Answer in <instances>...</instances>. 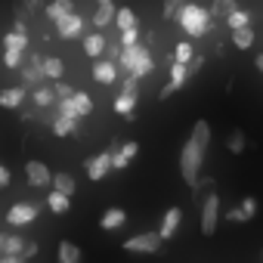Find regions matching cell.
Listing matches in <instances>:
<instances>
[{
    "label": "cell",
    "mask_w": 263,
    "mask_h": 263,
    "mask_svg": "<svg viewBox=\"0 0 263 263\" xmlns=\"http://www.w3.org/2000/svg\"><path fill=\"white\" fill-rule=\"evenodd\" d=\"M208 143H211V124L208 121H195L192 137H189V143L180 152V174H183L186 186H192V189H198V183H201L198 171H201V158H204Z\"/></svg>",
    "instance_id": "1"
},
{
    "label": "cell",
    "mask_w": 263,
    "mask_h": 263,
    "mask_svg": "<svg viewBox=\"0 0 263 263\" xmlns=\"http://www.w3.org/2000/svg\"><path fill=\"white\" fill-rule=\"evenodd\" d=\"M208 16H211V13H204L201 7L189 4V7L183 10V16H180V25H183V31H186L189 37H201V34L211 31V19H208Z\"/></svg>",
    "instance_id": "2"
},
{
    "label": "cell",
    "mask_w": 263,
    "mask_h": 263,
    "mask_svg": "<svg viewBox=\"0 0 263 263\" xmlns=\"http://www.w3.org/2000/svg\"><path fill=\"white\" fill-rule=\"evenodd\" d=\"M217 223H220V195H204L201 201V232L204 235H214L217 232Z\"/></svg>",
    "instance_id": "3"
},
{
    "label": "cell",
    "mask_w": 263,
    "mask_h": 263,
    "mask_svg": "<svg viewBox=\"0 0 263 263\" xmlns=\"http://www.w3.org/2000/svg\"><path fill=\"white\" fill-rule=\"evenodd\" d=\"M161 235L158 232H143V235H134V238H127L124 241V251H130V254H155V251H161Z\"/></svg>",
    "instance_id": "4"
},
{
    "label": "cell",
    "mask_w": 263,
    "mask_h": 263,
    "mask_svg": "<svg viewBox=\"0 0 263 263\" xmlns=\"http://www.w3.org/2000/svg\"><path fill=\"white\" fill-rule=\"evenodd\" d=\"M111 167H115V152H102V155H96V158L87 161V177L90 180H102Z\"/></svg>",
    "instance_id": "5"
},
{
    "label": "cell",
    "mask_w": 263,
    "mask_h": 263,
    "mask_svg": "<svg viewBox=\"0 0 263 263\" xmlns=\"http://www.w3.org/2000/svg\"><path fill=\"white\" fill-rule=\"evenodd\" d=\"M34 217H37V204H25V201H22V204H13V208H10L7 223H10V226H28Z\"/></svg>",
    "instance_id": "6"
},
{
    "label": "cell",
    "mask_w": 263,
    "mask_h": 263,
    "mask_svg": "<svg viewBox=\"0 0 263 263\" xmlns=\"http://www.w3.org/2000/svg\"><path fill=\"white\" fill-rule=\"evenodd\" d=\"M25 177H28V183H31V186H37V189L53 183L50 167H47V164H41V161H28V164H25Z\"/></svg>",
    "instance_id": "7"
},
{
    "label": "cell",
    "mask_w": 263,
    "mask_h": 263,
    "mask_svg": "<svg viewBox=\"0 0 263 263\" xmlns=\"http://www.w3.org/2000/svg\"><path fill=\"white\" fill-rule=\"evenodd\" d=\"M186 78H189V65H171V81L161 87V99H167L174 90H180L186 84Z\"/></svg>",
    "instance_id": "8"
},
{
    "label": "cell",
    "mask_w": 263,
    "mask_h": 263,
    "mask_svg": "<svg viewBox=\"0 0 263 263\" xmlns=\"http://www.w3.org/2000/svg\"><path fill=\"white\" fill-rule=\"evenodd\" d=\"M115 19H118L115 4H111V0H99V7H96V13H93V25H96V28H105V25H111Z\"/></svg>",
    "instance_id": "9"
},
{
    "label": "cell",
    "mask_w": 263,
    "mask_h": 263,
    "mask_svg": "<svg viewBox=\"0 0 263 263\" xmlns=\"http://www.w3.org/2000/svg\"><path fill=\"white\" fill-rule=\"evenodd\" d=\"M149 56V50L146 47H130V50H124V59H121V68L124 71H130V74H134L140 65H143V59Z\"/></svg>",
    "instance_id": "10"
},
{
    "label": "cell",
    "mask_w": 263,
    "mask_h": 263,
    "mask_svg": "<svg viewBox=\"0 0 263 263\" xmlns=\"http://www.w3.org/2000/svg\"><path fill=\"white\" fill-rule=\"evenodd\" d=\"M22 251H25V241L19 235H10V232L0 235V254L4 257H22Z\"/></svg>",
    "instance_id": "11"
},
{
    "label": "cell",
    "mask_w": 263,
    "mask_h": 263,
    "mask_svg": "<svg viewBox=\"0 0 263 263\" xmlns=\"http://www.w3.org/2000/svg\"><path fill=\"white\" fill-rule=\"evenodd\" d=\"M127 223V211L124 208H111V211H105V217L99 220V226L105 229V232H115V229H121Z\"/></svg>",
    "instance_id": "12"
},
{
    "label": "cell",
    "mask_w": 263,
    "mask_h": 263,
    "mask_svg": "<svg viewBox=\"0 0 263 263\" xmlns=\"http://www.w3.org/2000/svg\"><path fill=\"white\" fill-rule=\"evenodd\" d=\"M81 28H84V19L74 13V16H68V19H62V22H56V31L62 34V37H78L81 34Z\"/></svg>",
    "instance_id": "13"
},
{
    "label": "cell",
    "mask_w": 263,
    "mask_h": 263,
    "mask_svg": "<svg viewBox=\"0 0 263 263\" xmlns=\"http://www.w3.org/2000/svg\"><path fill=\"white\" fill-rule=\"evenodd\" d=\"M180 220H183V211H180V208H171V211L164 214V223H161V229H158V235H161V238H171V235L177 232V226H180Z\"/></svg>",
    "instance_id": "14"
},
{
    "label": "cell",
    "mask_w": 263,
    "mask_h": 263,
    "mask_svg": "<svg viewBox=\"0 0 263 263\" xmlns=\"http://www.w3.org/2000/svg\"><path fill=\"white\" fill-rule=\"evenodd\" d=\"M105 50H108V44H105V37H102L99 31H96V34H90V37L84 41V53H87V56H93L96 62H99V56H102Z\"/></svg>",
    "instance_id": "15"
},
{
    "label": "cell",
    "mask_w": 263,
    "mask_h": 263,
    "mask_svg": "<svg viewBox=\"0 0 263 263\" xmlns=\"http://www.w3.org/2000/svg\"><path fill=\"white\" fill-rule=\"evenodd\" d=\"M115 78H118V68L111 62H96L93 65V81L96 84H115Z\"/></svg>",
    "instance_id": "16"
},
{
    "label": "cell",
    "mask_w": 263,
    "mask_h": 263,
    "mask_svg": "<svg viewBox=\"0 0 263 263\" xmlns=\"http://www.w3.org/2000/svg\"><path fill=\"white\" fill-rule=\"evenodd\" d=\"M235 13H241L235 0H217V4L211 7V16H217V19H226V22H229Z\"/></svg>",
    "instance_id": "17"
},
{
    "label": "cell",
    "mask_w": 263,
    "mask_h": 263,
    "mask_svg": "<svg viewBox=\"0 0 263 263\" xmlns=\"http://www.w3.org/2000/svg\"><path fill=\"white\" fill-rule=\"evenodd\" d=\"M47 16H50V19H56V22H62V19L74 16L71 0H56V4H50V7H47Z\"/></svg>",
    "instance_id": "18"
},
{
    "label": "cell",
    "mask_w": 263,
    "mask_h": 263,
    "mask_svg": "<svg viewBox=\"0 0 263 263\" xmlns=\"http://www.w3.org/2000/svg\"><path fill=\"white\" fill-rule=\"evenodd\" d=\"M22 99H25V87H13V90L0 93V105H4V108H19Z\"/></svg>",
    "instance_id": "19"
},
{
    "label": "cell",
    "mask_w": 263,
    "mask_h": 263,
    "mask_svg": "<svg viewBox=\"0 0 263 263\" xmlns=\"http://www.w3.org/2000/svg\"><path fill=\"white\" fill-rule=\"evenodd\" d=\"M59 263H81V248L74 241H59Z\"/></svg>",
    "instance_id": "20"
},
{
    "label": "cell",
    "mask_w": 263,
    "mask_h": 263,
    "mask_svg": "<svg viewBox=\"0 0 263 263\" xmlns=\"http://www.w3.org/2000/svg\"><path fill=\"white\" fill-rule=\"evenodd\" d=\"M44 78H47V74H44L41 68H31V65H28V68H22V81H25L22 87H25V90H28V87L41 90V87H44Z\"/></svg>",
    "instance_id": "21"
},
{
    "label": "cell",
    "mask_w": 263,
    "mask_h": 263,
    "mask_svg": "<svg viewBox=\"0 0 263 263\" xmlns=\"http://www.w3.org/2000/svg\"><path fill=\"white\" fill-rule=\"evenodd\" d=\"M74 177L68 174H53V192H62V195H74Z\"/></svg>",
    "instance_id": "22"
},
{
    "label": "cell",
    "mask_w": 263,
    "mask_h": 263,
    "mask_svg": "<svg viewBox=\"0 0 263 263\" xmlns=\"http://www.w3.org/2000/svg\"><path fill=\"white\" fill-rule=\"evenodd\" d=\"M53 134H56V137H71V134H78V121L59 118V115H56V121H53Z\"/></svg>",
    "instance_id": "23"
},
{
    "label": "cell",
    "mask_w": 263,
    "mask_h": 263,
    "mask_svg": "<svg viewBox=\"0 0 263 263\" xmlns=\"http://www.w3.org/2000/svg\"><path fill=\"white\" fill-rule=\"evenodd\" d=\"M4 44H7V50H13V53H25V47H28V34H22V31H10V34L4 37Z\"/></svg>",
    "instance_id": "24"
},
{
    "label": "cell",
    "mask_w": 263,
    "mask_h": 263,
    "mask_svg": "<svg viewBox=\"0 0 263 263\" xmlns=\"http://www.w3.org/2000/svg\"><path fill=\"white\" fill-rule=\"evenodd\" d=\"M192 59H195V53H192V47L186 41L174 47V65H192Z\"/></svg>",
    "instance_id": "25"
},
{
    "label": "cell",
    "mask_w": 263,
    "mask_h": 263,
    "mask_svg": "<svg viewBox=\"0 0 263 263\" xmlns=\"http://www.w3.org/2000/svg\"><path fill=\"white\" fill-rule=\"evenodd\" d=\"M134 108H137V96H127V93H121L118 99H115V111L118 115H134Z\"/></svg>",
    "instance_id": "26"
},
{
    "label": "cell",
    "mask_w": 263,
    "mask_h": 263,
    "mask_svg": "<svg viewBox=\"0 0 263 263\" xmlns=\"http://www.w3.org/2000/svg\"><path fill=\"white\" fill-rule=\"evenodd\" d=\"M232 44L238 50H251L254 47V28H241V31H232Z\"/></svg>",
    "instance_id": "27"
},
{
    "label": "cell",
    "mask_w": 263,
    "mask_h": 263,
    "mask_svg": "<svg viewBox=\"0 0 263 263\" xmlns=\"http://www.w3.org/2000/svg\"><path fill=\"white\" fill-rule=\"evenodd\" d=\"M53 102H56V90H53V87L44 84L41 90H34V105H37V108H47V105H53Z\"/></svg>",
    "instance_id": "28"
},
{
    "label": "cell",
    "mask_w": 263,
    "mask_h": 263,
    "mask_svg": "<svg viewBox=\"0 0 263 263\" xmlns=\"http://www.w3.org/2000/svg\"><path fill=\"white\" fill-rule=\"evenodd\" d=\"M226 149H229L232 155H241V152L248 149V140H245V134H241V130H232V134H229V143H226Z\"/></svg>",
    "instance_id": "29"
},
{
    "label": "cell",
    "mask_w": 263,
    "mask_h": 263,
    "mask_svg": "<svg viewBox=\"0 0 263 263\" xmlns=\"http://www.w3.org/2000/svg\"><path fill=\"white\" fill-rule=\"evenodd\" d=\"M47 204H50V211H53V214H65L71 201H68V195H62V192H50Z\"/></svg>",
    "instance_id": "30"
},
{
    "label": "cell",
    "mask_w": 263,
    "mask_h": 263,
    "mask_svg": "<svg viewBox=\"0 0 263 263\" xmlns=\"http://www.w3.org/2000/svg\"><path fill=\"white\" fill-rule=\"evenodd\" d=\"M118 28L121 31H134L137 28V16H134V10H118Z\"/></svg>",
    "instance_id": "31"
},
{
    "label": "cell",
    "mask_w": 263,
    "mask_h": 263,
    "mask_svg": "<svg viewBox=\"0 0 263 263\" xmlns=\"http://www.w3.org/2000/svg\"><path fill=\"white\" fill-rule=\"evenodd\" d=\"M62 71H65V65H62V59H56V56H50V59H47V65H44V74H47L50 81H59V78H62Z\"/></svg>",
    "instance_id": "32"
},
{
    "label": "cell",
    "mask_w": 263,
    "mask_h": 263,
    "mask_svg": "<svg viewBox=\"0 0 263 263\" xmlns=\"http://www.w3.org/2000/svg\"><path fill=\"white\" fill-rule=\"evenodd\" d=\"M59 118H71V121H78V118H81V111H78L74 99H65V102H59Z\"/></svg>",
    "instance_id": "33"
},
{
    "label": "cell",
    "mask_w": 263,
    "mask_h": 263,
    "mask_svg": "<svg viewBox=\"0 0 263 263\" xmlns=\"http://www.w3.org/2000/svg\"><path fill=\"white\" fill-rule=\"evenodd\" d=\"M74 105H78V111H81V118L93 111V99H90L87 93H74Z\"/></svg>",
    "instance_id": "34"
},
{
    "label": "cell",
    "mask_w": 263,
    "mask_h": 263,
    "mask_svg": "<svg viewBox=\"0 0 263 263\" xmlns=\"http://www.w3.org/2000/svg\"><path fill=\"white\" fill-rule=\"evenodd\" d=\"M53 90H56V99H59V102H65V99H74V90H71L65 81H56V84H53Z\"/></svg>",
    "instance_id": "35"
},
{
    "label": "cell",
    "mask_w": 263,
    "mask_h": 263,
    "mask_svg": "<svg viewBox=\"0 0 263 263\" xmlns=\"http://www.w3.org/2000/svg\"><path fill=\"white\" fill-rule=\"evenodd\" d=\"M226 25H229L232 31H241V28H251V25H248V13H235V16H232V19H229Z\"/></svg>",
    "instance_id": "36"
},
{
    "label": "cell",
    "mask_w": 263,
    "mask_h": 263,
    "mask_svg": "<svg viewBox=\"0 0 263 263\" xmlns=\"http://www.w3.org/2000/svg\"><path fill=\"white\" fill-rule=\"evenodd\" d=\"M223 220H226V223H248V217H245L241 208H229V211L223 214Z\"/></svg>",
    "instance_id": "37"
},
{
    "label": "cell",
    "mask_w": 263,
    "mask_h": 263,
    "mask_svg": "<svg viewBox=\"0 0 263 263\" xmlns=\"http://www.w3.org/2000/svg\"><path fill=\"white\" fill-rule=\"evenodd\" d=\"M183 10H186V7H180L177 0H167L161 13H164V19H174V16H183Z\"/></svg>",
    "instance_id": "38"
},
{
    "label": "cell",
    "mask_w": 263,
    "mask_h": 263,
    "mask_svg": "<svg viewBox=\"0 0 263 263\" xmlns=\"http://www.w3.org/2000/svg\"><path fill=\"white\" fill-rule=\"evenodd\" d=\"M137 90H140V81H137L134 74H127V78H124V90H121V93H127V96H137Z\"/></svg>",
    "instance_id": "39"
},
{
    "label": "cell",
    "mask_w": 263,
    "mask_h": 263,
    "mask_svg": "<svg viewBox=\"0 0 263 263\" xmlns=\"http://www.w3.org/2000/svg\"><path fill=\"white\" fill-rule=\"evenodd\" d=\"M137 34H140L137 28H134V31H124V34H121V47H124V50H130V47H140V44H137Z\"/></svg>",
    "instance_id": "40"
},
{
    "label": "cell",
    "mask_w": 263,
    "mask_h": 263,
    "mask_svg": "<svg viewBox=\"0 0 263 263\" xmlns=\"http://www.w3.org/2000/svg\"><path fill=\"white\" fill-rule=\"evenodd\" d=\"M118 152H121V155H124V158H127V161H130V158H134V155H137V152H140V146H137V143H134V140H130V143H124V146H118Z\"/></svg>",
    "instance_id": "41"
},
{
    "label": "cell",
    "mask_w": 263,
    "mask_h": 263,
    "mask_svg": "<svg viewBox=\"0 0 263 263\" xmlns=\"http://www.w3.org/2000/svg\"><path fill=\"white\" fill-rule=\"evenodd\" d=\"M19 62H22V53H13V50L4 53V65L7 68H19Z\"/></svg>",
    "instance_id": "42"
},
{
    "label": "cell",
    "mask_w": 263,
    "mask_h": 263,
    "mask_svg": "<svg viewBox=\"0 0 263 263\" xmlns=\"http://www.w3.org/2000/svg\"><path fill=\"white\" fill-rule=\"evenodd\" d=\"M238 208L245 211V217H248V220L257 214V201H254V198H241V204H238Z\"/></svg>",
    "instance_id": "43"
},
{
    "label": "cell",
    "mask_w": 263,
    "mask_h": 263,
    "mask_svg": "<svg viewBox=\"0 0 263 263\" xmlns=\"http://www.w3.org/2000/svg\"><path fill=\"white\" fill-rule=\"evenodd\" d=\"M127 164H130V161H127V158H124L121 152H115V171H124Z\"/></svg>",
    "instance_id": "44"
},
{
    "label": "cell",
    "mask_w": 263,
    "mask_h": 263,
    "mask_svg": "<svg viewBox=\"0 0 263 263\" xmlns=\"http://www.w3.org/2000/svg\"><path fill=\"white\" fill-rule=\"evenodd\" d=\"M37 254V241H25V251H22V257H34Z\"/></svg>",
    "instance_id": "45"
},
{
    "label": "cell",
    "mask_w": 263,
    "mask_h": 263,
    "mask_svg": "<svg viewBox=\"0 0 263 263\" xmlns=\"http://www.w3.org/2000/svg\"><path fill=\"white\" fill-rule=\"evenodd\" d=\"M0 186H10V171L0 167Z\"/></svg>",
    "instance_id": "46"
},
{
    "label": "cell",
    "mask_w": 263,
    "mask_h": 263,
    "mask_svg": "<svg viewBox=\"0 0 263 263\" xmlns=\"http://www.w3.org/2000/svg\"><path fill=\"white\" fill-rule=\"evenodd\" d=\"M201 65H204V56H195V59H192V65H189V71H198Z\"/></svg>",
    "instance_id": "47"
},
{
    "label": "cell",
    "mask_w": 263,
    "mask_h": 263,
    "mask_svg": "<svg viewBox=\"0 0 263 263\" xmlns=\"http://www.w3.org/2000/svg\"><path fill=\"white\" fill-rule=\"evenodd\" d=\"M211 186H214V180H211V177H201V183H198V189H211ZM198 189H195V192H198Z\"/></svg>",
    "instance_id": "48"
},
{
    "label": "cell",
    "mask_w": 263,
    "mask_h": 263,
    "mask_svg": "<svg viewBox=\"0 0 263 263\" xmlns=\"http://www.w3.org/2000/svg\"><path fill=\"white\" fill-rule=\"evenodd\" d=\"M25 257H4V260H0V263H22Z\"/></svg>",
    "instance_id": "49"
},
{
    "label": "cell",
    "mask_w": 263,
    "mask_h": 263,
    "mask_svg": "<svg viewBox=\"0 0 263 263\" xmlns=\"http://www.w3.org/2000/svg\"><path fill=\"white\" fill-rule=\"evenodd\" d=\"M254 62H257V68H260V71H263V53H260V56H257V59H254Z\"/></svg>",
    "instance_id": "50"
}]
</instances>
